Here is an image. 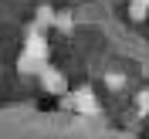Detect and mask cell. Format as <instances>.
I'll return each mask as SVG.
<instances>
[{"label":"cell","mask_w":149,"mask_h":139,"mask_svg":"<svg viewBox=\"0 0 149 139\" xmlns=\"http://www.w3.org/2000/svg\"><path fill=\"white\" fill-rule=\"evenodd\" d=\"M65 105L68 109H74V112H98V102H95V92L92 88H78V92H71V95H65Z\"/></svg>","instance_id":"6da1fadb"},{"label":"cell","mask_w":149,"mask_h":139,"mask_svg":"<svg viewBox=\"0 0 149 139\" xmlns=\"http://www.w3.org/2000/svg\"><path fill=\"white\" fill-rule=\"evenodd\" d=\"M37 78H41V85H44V92H51V95H65V92H68L65 75H61V71H54L51 65H44V68H41V71H37Z\"/></svg>","instance_id":"7a4b0ae2"},{"label":"cell","mask_w":149,"mask_h":139,"mask_svg":"<svg viewBox=\"0 0 149 139\" xmlns=\"http://www.w3.org/2000/svg\"><path fill=\"white\" fill-rule=\"evenodd\" d=\"M24 51H27V54H34V58H44V61H47V54H51V44L44 41V34H37V31H34V34L24 41Z\"/></svg>","instance_id":"3957f363"},{"label":"cell","mask_w":149,"mask_h":139,"mask_svg":"<svg viewBox=\"0 0 149 139\" xmlns=\"http://www.w3.org/2000/svg\"><path fill=\"white\" fill-rule=\"evenodd\" d=\"M44 65H47L44 58H34V54H27V51L20 54V71H24V75H37Z\"/></svg>","instance_id":"277c9868"},{"label":"cell","mask_w":149,"mask_h":139,"mask_svg":"<svg viewBox=\"0 0 149 139\" xmlns=\"http://www.w3.org/2000/svg\"><path fill=\"white\" fill-rule=\"evenodd\" d=\"M129 20H136V24H142V20L149 17V7H142V3H136V0H129Z\"/></svg>","instance_id":"5b68a950"},{"label":"cell","mask_w":149,"mask_h":139,"mask_svg":"<svg viewBox=\"0 0 149 139\" xmlns=\"http://www.w3.org/2000/svg\"><path fill=\"white\" fill-rule=\"evenodd\" d=\"M34 20H37V27H51L54 24V7H37Z\"/></svg>","instance_id":"8992f818"},{"label":"cell","mask_w":149,"mask_h":139,"mask_svg":"<svg viewBox=\"0 0 149 139\" xmlns=\"http://www.w3.org/2000/svg\"><path fill=\"white\" fill-rule=\"evenodd\" d=\"M136 109H139V115H149V88H142L136 95Z\"/></svg>","instance_id":"52a82bcc"},{"label":"cell","mask_w":149,"mask_h":139,"mask_svg":"<svg viewBox=\"0 0 149 139\" xmlns=\"http://www.w3.org/2000/svg\"><path fill=\"white\" fill-rule=\"evenodd\" d=\"M54 27H61V31H71V27H74V20L68 17V14H54Z\"/></svg>","instance_id":"ba28073f"},{"label":"cell","mask_w":149,"mask_h":139,"mask_svg":"<svg viewBox=\"0 0 149 139\" xmlns=\"http://www.w3.org/2000/svg\"><path fill=\"white\" fill-rule=\"evenodd\" d=\"M105 82H109V88H125V78L122 75H109Z\"/></svg>","instance_id":"9c48e42d"},{"label":"cell","mask_w":149,"mask_h":139,"mask_svg":"<svg viewBox=\"0 0 149 139\" xmlns=\"http://www.w3.org/2000/svg\"><path fill=\"white\" fill-rule=\"evenodd\" d=\"M136 3H142V7H149V0H136Z\"/></svg>","instance_id":"30bf717a"}]
</instances>
